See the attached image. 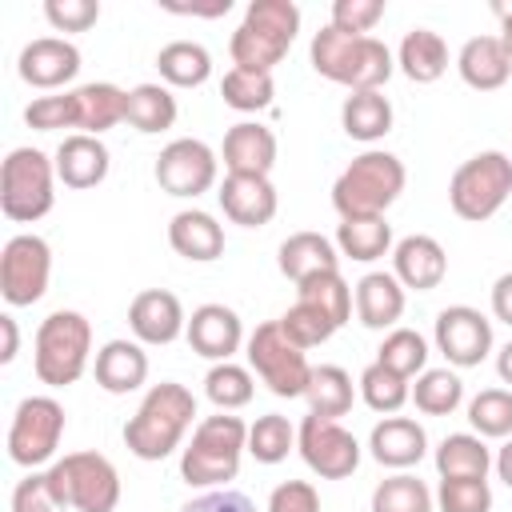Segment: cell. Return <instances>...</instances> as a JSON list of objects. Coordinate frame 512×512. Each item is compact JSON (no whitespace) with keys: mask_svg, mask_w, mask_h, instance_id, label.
Instances as JSON below:
<instances>
[{"mask_svg":"<svg viewBox=\"0 0 512 512\" xmlns=\"http://www.w3.org/2000/svg\"><path fill=\"white\" fill-rule=\"evenodd\" d=\"M192 416H196V396L176 380H160L144 392L140 408L128 416L124 444L136 460H164L180 448L184 432L192 428Z\"/></svg>","mask_w":512,"mask_h":512,"instance_id":"1","label":"cell"},{"mask_svg":"<svg viewBox=\"0 0 512 512\" xmlns=\"http://www.w3.org/2000/svg\"><path fill=\"white\" fill-rule=\"evenodd\" d=\"M312 68L332 80V84H344L348 92H380L396 68L392 52L384 40L376 36H348L332 24H324L316 36H312Z\"/></svg>","mask_w":512,"mask_h":512,"instance_id":"2","label":"cell"},{"mask_svg":"<svg viewBox=\"0 0 512 512\" xmlns=\"http://www.w3.org/2000/svg\"><path fill=\"white\" fill-rule=\"evenodd\" d=\"M296 32H300V8L292 0H252L244 8L240 28L228 40L232 68L272 72L288 56Z\"/></svg>","mask_w":512,"mask_h":512,"instance_id":"3","label":"cell"},{"mask_svg":"<svg viewBox=\"0 0 512 512\" xmlns=\"http://www.w3.org/2000/svg\"><path fill=\"white\" fill-rule=\"evenodd\" d=\"M404 164L392 152L368 148L360 152L332 184V208L340 212V220H356V216H384L400 192H404Z\"/></svg>","mask_w":512,"mask_h":512,"instance_id":"4","label":"cell"},{"mask_svg":"<svg viewBox=\"0 0 512 512\" xmlns=\"http://www.w3.org/2000/svg\"><path fill=\"white\" fill-rule=\"evenodd\" d=\"M248 452V424L240 416H204L180 452V476L192 488H216L236 480L240 456Z\"/></svg>","mask_w":512,"mask_h":512,"instance_id":"5","label":"cell"},{"mask_svg":"<svg viewBox=\"0 0 512 512\" xmlns=\"http://www.w3.org/2000/svg\"><path fill=\"white\" fill-rule=\"evenodd\" d=\"M88 356H92V324L80 312L60 308L40 320L36 352H32V368H36L40 384H48V388L76 384L88 368Z\"/></svg>","mask_w":512,"mask_h":512,"instance_id":"6","label":"cell"},{"mask_svg":"<svg viewBox=\"0 0 512 512\" xmlns=\"http://www.w3.org/2000/svg\"><path fill=\"white\" fill-rule=\"evenodd\" d=\"M56 164L40 148H12L0 168V212L16 224H32L56 204Z\"/></svg>","mask_w":512,"mask_h":512,"instance_id":"7","label":"cell"},{"mask_svg":"<svg viewBox=\"0 0 512 512\" xmlns=\"http://www.w3.org/2000/svg\"><path fill=\"white\" fill-rule=\"evenodd\" d=\"M48 484L76 512H116L120 504V472L100 452H68L48 468Z\"/></svg>","mask_w":512,"mask_h":512,"instance_id":"8","label":"cell"},{"mask_svg":"<svg viewBox=\"0 0 512 512\" xmlns=\"http://www.w3.org/2000/svg\"><path fill=\"white\" fill-rule=\"evenodd\" d=\"M512 196V160L504 152H476L448 180V204L460 220H488Z\"/></svg>","mask_w":512,"mask_h":512,"instance_id":"9","label":"cell"},{"mask_svg":"<svg viewBox=\"0 0 512 512\" xmlns=\"http://www.w3.org/2000/svg\"><path fill=\"white\" fill-rule=\"evenodd\" d=\"M248 364H252V372L268 384V392H272V396H284V400L304 396L308 376H312V364H308L304 348H296V344L284 336L280 320H268V324H260V328L248 336Z\"/></svg>","mask_w":512,"mask_h":512,"instance_id":"10","label":"cell"},{"mask_svg":"<svg viewBox=\"0 0 512 512\" xmlns=\"http://www.w3.org/2000/svg\"><path fill=\"white\" fill-rule=\"evenodd\" d=\"M64 436V408L56 396H24L8 424V456L20 468H40L56 456Z\"/></svg>","mask_w":512,"mask_h":512,"instance_id":"11","label":"cell"},{"mask_svg":"<svg viewBox=\"0 0 512 512\" xmlns=\"http://www.w3.org/2000/svg\"><path fill=\"white\" fill-rule=\"evenodd\" d=\"M52 280V248L36 232H20L0 252V296L12 308H28L48 292Z\"/></svg>","mask_w":512,"mask_h":512,"instance_id":"12","label":"cell"},{"mask_svg":"<svg viewBox=\"0 0 512 512\" xmlns=\"http://www.w3.org/2000/svg\"><path fill=\"white\" fill-rule=\"evenodd\" d=\"M296 448L304 464L324 480H344L360 468V440L340 420H324L308 412L296 428Z\"/></svg>","mask_w":512,"mask_h":512,"instance_id":"13","label":"cell"},{"mask_svg":"<svg viewBox=\"0 0 512 512\" xmlns=\"http://www.w3.org/2000/svg\"><path fill=\"white\" fill-rule=\"evenodd\" d=\"M216 152L204 144V140H192V136H180L172 144L160 148L156 156V184L168 192V196H200L216 184Z\"/></svg>","mask_w":512,"mask_h":512,"instance_id":"14","label":"cell"},{"mask_svg":"<svg viewBox=\"0 0 512 512\" xmlns=\"http://www.w3.org/2000/svg\"><path fill=\"white\" fill-rule=\"evenodd\" d=\"M436 348L456 368H476L492 352V320L468 304H452L436 316Z\"/></svg>","mask_w":512,"mask_h":512,"instance_id":"15","label":"cell"},{"mask_svg":"<svg viewBox=\"0 0 512 512\" xmlns=\"http://www.w3.org/2000/svg\"><path fill=\"white\" fill-rule=\"evenodd\" d=\"M16 72L24 84L40 88V92H52V88H64L68 80H76L80 72V48L64 36H40V40H28L20 48V60H16Z\"/></svg>","mask_w":512,"mask_h":512,"instance_id":"16","label":"cell"},{"mask_svg":"<svg viewBox=\"0 0 512 512\" xmlns=\"http://www.w3.org/2000/svg\"><path fill=\"white\" fill-rule=\"evenodd\" d=\"M128 328L140 344H172L188 328V316H184V304L176 292L144 288L128 304Z\"/></svg>","mask_w":512,"mask_h":512,"instance_id":"17","label":"cell"},{"mask_svg":"<svg viewBox=\"0 0 512 512\" xmlns=\"http://www.w3.org/2000/svg\"><path fill=\"white\" fill-rule=\"evenodd\" d=\"M184 336H188V348H192L196 356L224 364V360H232V352H240V344H244V324H240V316H236L228 304H200V308L188 316Z\"/></svg>","mask_w":512,"mask_h":512,"instance_id":"18","label":"cell"},{"mask_svg":"<svg viewBox=\"0 0 512 512\" xmlns=\"http://www.w3.org/2000/svg\"><path fill=\"white\" fill-rule=\"evenodd\" d=\"M52 164H56V180H60L64 188L84 192V188L104 184V176H108V168H112V156H108V148H104L100 136L72 132V136L60 140Z\"/></svg>","mask_w":512,"mask_h":512,"instance_id":"19","label":"cell"},{"mask_svg":"<svg viewBox=\"0 0 512 512\" xmlns=\"http://www.w3.org/2000/svg\"><path fill=\"white\" fill-rule=\"evenodd\" d=\"M216 196H220L224 216L232 224H240V228H264L280 208L276 188H272L268 176H236V172H228Z\"/></svg>","mask_w":512,"mask_h":512,"instance_id":"20","label":"cell"},{"mask_svg":"<svg viewBox=\"0 0 512 512\" xmlns=\"http://www.w3.org/2000/svg\"><path fill=\"white\" fill-rule=\"evenodd\" d=\"M392 276L404 284V288H416V292H432L440 288V280L448 276V256L440 248V240L416 232V236H404L396 248H392Z\"/></svg>","mask_w":512,"mask_h":512,"instance_id":"21","label":"cell"},{"mask_svg":"<svg viewBox=\"0 0 512 512\" xmlns=\"http://www.w3.org/2000/svg\"><path fill=\"white\" fill-rule=\"evenodd\" d=\"M224 168L236 176H268L276 164V136L256 120H240L224 132Z\"/></svg>","mask_w":512,"mask_h":512,"instance_id":"22","label":"cell"},{"mask_svg":"<svg viewBox=\"0 0 512 512\" xmlns=\"http://www.w3.org/2000/svg\"><path fill=\"white\" fill-rule=\"evenodd\" d=\"M368 452H372L376 464L404 472V468H412V464L424 460L428 436H424V428L412 416H384L372 428V436H368Z\"/></svg>","mask_w":512,"mask_h":512,"instance_id":"23","label":"cell"},{"mask_svg":"<svg viewBox=\"0 0 512 512\" xmlns=\"http://www.w3.org/2000/svg\"><path fill=\"white\" fill-rule=\"evenodd\" d=\"M92 372L108 396H128L148 380V352L140 348V340H108L96 352Z\"/></svg>","mask_w":512,"mask_h":512,"instance_id":"24","label":"cell"},{"mask_svg":"<svg viewBox=\"0 0 512 512\" xmlns=\"http://www.w3.org/2000/svg\"><path fill=\"white\" fill-rule=\"evenodd\" d=\"M168 244L176 256H184L192 264H208V260L224 256V224H216V216H208L200 208H184L168 224Z\"/></svg>","mask_w":512,"mask_h":512,"instance_id":"25","label":"cell"},{"mask_svg":"<svg viewBox=\"0 0 512 512\" xmlns=\"http://www.w3.org/2000/svg\"><path fill=\"white\" fill-rule=\"evenodd\" d=\"M456 68H460V80L476 92H496L508 84L512 76V60L500 44V36H472L460 56H456Z\"/></svg>","mask_w":512,"mask_h":512,"instance_id":"26","label":"cell"},{"mask_svg":"<svg viewBox=\"0 0 512 512\" xmlns=\"http://www.w3.org/2000/svg\"><path fill=\"white\" fill-rule=\"evenodd\" d=\"M280 272L292 280V284H304L320 272H340V256H336V244L320 232H292L284 244H280V256H276Z\"/></svg>","mask_w":512,"mask_h":512,"instance_id":"27","label":"cell"},{"mask_svg":"<svg viewBox=\"0 0 512 512\" xmlns=\"http://www.w3.org/2000/svg\"><path fill=\"white\" fill-rule=\"evenodd\" d=\"M356 316L364 328H392L404 316V284L392 272H368L356 284Z\"/></svg>","mask_w":512,"mask_h":512,"instance_id":"28","label":"cell"},{"mask_svg":"<svg viewBox=\"0 0 512 512\" xmlns=\"http://www.w3.org/2000/svg\"><path fill=\"white\" fill-rule=\"evenodd\" d=\"M72 104H76V128L84 136H100V132L116 128L124 120L128 92L108 84V80H92V84L72 88Z\"/></svg>","mask_w":512,"mask_h":512,"instance_id":"29","label":"cell"},{"mask_svg":"<svg viewBox=\"0 0 512 512\" xmlns=\"http://www.w3.org/2000/svg\"><path fill=\"white\" fill-rule=\"evenodd\" d=\"M396 64H400V72H404L412 84H436V80L448 72V44H444V36L432 32V28H412V32H404V40H400Z\"/></svg>","mask_w":512,"mask_h":512,"instance_id":"30","label":"cell"},{"mask_svg":"<svg viewBox=\"0 0 512 512\" xmlns=\"http://www.w3.org/2000/svg\"><path fill=\"white\" fill-rule=\"evenodd\" d=\"M488 468H492V452L476 432H452L436 448L440 480H488Z\"/></svg>","mask_w":512,"mask_h":512,"instance_id":"31","label":"cell"},{"mask_svg":"<svg viewBox=\"0 0 512 512\" xmlns=\"http://www.w3.org/2000/svg\"><path fill=\"white\" fill-rule=\"evenodd\" d=\"M340 124L352 140L372 144L392 132V100L384 92H348L340 108Z\"/></svg>","mask_w":512,"mask_h":512,"instance_id":"32","label":"cell"},{"mask_svg":"<svg viewBox=\"0 0 512 512\" xmlns=\"http://www.w3.org/2000/svg\"><path fill=\"white\" fill-rule=\"evenodd\" d=\"M304 400H308V412H312V416L340 420V416L352 412V400H356L352 376H348L340 364H320V368H312V376H308Z\"/></svg>","mask_w":512,"mask_h":512,"instance_id":"33","label":"cell"},{"mask_svg":"<svg viewBox=\"0 0 512 512\" xmlns=\"http://www.w3.org/2000/svg\"><path fill=\"white\" fill-rule=\"evenodd\" d=\"M176 96L164 88V84H136L128 88V104H124V120L144 132V136H156V132H168L176 124Z\"/></svg>","mask_w":512,"mask_h":512,"instance_id":"34","label":"cell"},{"mask_svg":"<svg viewBox=\"0 0 512 512\" xmlns=\"http://www.w3.org/2000/svg\"><path fill=\"white\" fill-rule=\"evenodd\" d=\"M336 248L348 260L372 264L392 248V224L384 216H356V220H340L336 224Z\"/></svg>","mask_w":512,"mask_h":512,"instance_id":"35","label":"cell"},{"mask_svg":"<svg viewBox=\"0 0 512 512\" xmlns=\"http://www.w3.org/2000/svg\"><path fill=\"white\" fill-rule=\"evenodd\" d=\"M156 68H160L164 84H172V88H200L212 76V56L196 40H172L160 48Z\"/></svg>","mask_w":512,"mask_h":512,"instance_id":"36","label":"cell"},{"mask_svg":"<svg viewBox=\"0 0 512 512\" xmlns=\"http://www.w3.org/2000/svg\"><path fill=\"white\" fill-rule=\"evenodd\" d=\"M460 400H464V384L452 368H424L412 384V404L424 416H448L460 408Z\"/></svg>","mask_w":512,"mask_h":512,"instance_id":"37","label":"cell"},{"mask_svg":"<svg viewBox=\"0 0 512 512\" xmlns=\"http://www.w3.org/2000/svg\"><path fill=\"white\" fill-rule=\"evenodd\" d=\"M296 300H304V304H312V308H320L336 328L352 316V304H356V292L348 288V280L340 276V272H320V276H312V280H304V284H296Z\"/></svg>","mask_w":512,"mask_h":512,"instance_id":"38","label":"cell"},{"mask_svg":"<svg viewBox=\"0 0 512 512\" xmlns=\"http://www.w3.org/2000/svg\"><path fill=\"white\" fill-rule=\"evenodd\" d=\"M372 512H436V496L424 480L396 472L372 488Z\"/></svg>","mask_w":512,"mask_h":512,"instance_id":"39","label":"cell"},{"mask_svg":"<svg viewBox=\"0 0 512 512\" xmlns=\"http://www.w3.org/2000/svg\"><path fill=\"white\" fill-rule=\"evenodd\" d=\"M220 96L228 108L236 112H260L272 104L276 96V80L272 72H248V68H228L220 80Z\"/></svg>","mask_w":512,"mask_h":512,"instance_id":"40","label":"cell"},{"mask_svg":"<svg viewBox=\"0 0 512 512\" xmlns=\"http://www.w3.org/2000/svg\"><path fill=\"white\" fill-rule=\"evenodd\" d=\"M360 396H364V404H368L372 412L392 416V412H400V408L412 400V388H408V380H404L400 372H392V368H384L380 360H372V364L360 372Z\"/></svg>","mask_w":512,"mask_h":512,"instance_id":"41","label":"cell"},{"mask_svg":"<svg viewBox=\"0 0 512 512\" xmlns=\"http://www.w3.org/2000/svg\"><path fill=\"white\" fill-rule=\"evenodd\" d=\"M468 424L476 436L508 440L512 436V388H484L468 400Z\"/></svg>","mask_w":512,"mask_h":512,"instance_id":"42","label":"cell"},{"mask_svg":"<svg viewBox=\"0 0 512 512\" xmlns=\"http://www.w3.org/2000/svg\"><path fill=\"white\" fill-rule=\"evenodd\" d=\"M204 392H208V400H212L220 412H236V408H244V404L252 400L256 380H252L248 368L224 360V364H212V368H208V376H204Z\"/></svg>","mask_w":512,"mask_h":512,"instance_id":"43","label":"cell"},{"mask_svg":"<svg viewBox=\"0 0 512 512\" xmlns=\"http://www.w3.org/2000/svg\"><path fill=\"white\" fill-rule=\"evenodd\" d=\"M292 448H296V428L288 424V416L268 412V416H256V424H248V452L260 464H280L288 460Z\"/></svg>","mask_w":512,"mask_h":512,"instance_id":"44","label":"cell"},{"mask_svg":"<svg viewBox=\"0 0 512 512\" xmlns=\"http://www.w3.org/2000/svg\"><path fill=\"white\" fill-rule=\"evenodd\" d=\"M376 360H380L384 368L400 372L404 380H412V376H420L424 364H428V344H424V336H420L416 328H392V332L384 336V344L376 348Z\"/></svg>","mask_w":512,"mask_h":512,"instance_id":"45","label":"cell"},{"mask_svg":"<svg viewBox=\"0 0 512 512\" xmlns=\"http://www.w3.org/2000/svg\"><path fill=\"white\" fill-rule=\"evenodd\" d=\"M280 328H284V336L296 344V348H316V344H324V340H332V332H336V324L320 312V308H312V304H304V300H296L284 316H280Z\"/></svg>","mask_w":512,"mask_h":512,"instance_id":"46","label":"cell"},{"mask_svg":"<svg viewBox=\"0 0 512 512\" xmlns=\"http://www.w3.org/2000/svg\"><path fill=\"white\" fill-rule=\"evenodd\" d=\"M436 508L440 512H492V488L488 480H440Z\"/></svg>","mask_w":512,"mask_h":512,"instance_id":"47","label":"cell"},{"mask_svg":"<svg viewBox=\"0 0 512 512\" xmlns=\"http://www.w3.org/2000/svg\"><path fill=\"white\" fill-rule=\"evenodd\" d=\"M24 124L36 128V132L76 128V104H72V92H60V96H36V100L24 108Z\"/></svg>","mask_w":512,"mask_h":512,"instance_id":"48","label":"cell"},{"mask_svg":"<svg viewBox=\"0 0 512 512\" xmlns=\"http://www.w3.org/2000/svg\"><path fill=\"white\" fill-rule=\"evenodd\" d=\"M380 20H384V0H336L328 24L348 36H368Z\"/></svg>","mask_w":512,"mask_h":512,"instance_id":"49","label":"cell"},{"mask_svg":"<svg viewBox=\"0 0 512 512\" xmlns=\"http://www.w3.org/2000/svg\"><path fill=\"white\" fill-rule=\"evenodd\" d=\"M44 20L56 32H88L100 20L96 0H44Z\"/></svg>","mask_w":512,"mask_h":512,"instance_id":"50","label":"cell"},{"mask_svg":"<svg viewBox=\"0 0 512 512\" xmlns=\"http://www.w3.org/2000/svg\"><path fill=\"white\" fill-rule=\"evenodd\" d=\"M12 512H64L60 496L48 484V472H28L12 488Z\"/></svg>","mask_w":512,"mask_h":512,"instance_id":"51","label":"cell"},{"mask_svg":"<svg viewBox=\"0 0 512 512\" xmlns=\"http://www.w3.org/2000/svg\"><path fill=\"white\" fill-rule=\"evenodd\" d=\"M268 512H320V496L308 480H284L272 488Z\"/></svg>","mask_w":512,"mask_h":512,"instance_id":"52","label":"cell"},{"mask_svg":"<svg viewBox=\"0 0 512 512\" xmlns=\"http://www.w3.org/2000/svg\"><path fill=\"white\" fill-rule=\"evenodd\" d=\"M180 512H256V504L236 488H208V492L192 496Z\"/></svg>","mask_w":512,"mask_h":512,"instance_id":"53","label":"cell"},{"mask_svg":"<svg viewBox=\"0 0 512 512\" xmlns=\"http://www.w3.org/2000/svg\"><path fill=\"white\" fill-rule=\"evenodd\" d=\"M492 316L512 328V272H504V276L492 284Z\"/></svg>","mask_w":512,"mask_h":512,"instance_id":"54","label":"cell"},{"mask_svg":"<svg viewBox=\"0 0 512 512\" xmlns=\"http://www.w3.org/2000/svg\"><path fill=\"white\" fill-rule=\"evenodd\" d=\"M164 8L168 12H176V16H228V8H232V0H212V4H172V0H164Z\"/></svg>","mask_w":512,"mask_h":512,"instance_id":"55","label":"cell"},{"mask_svg":"<svg viewBox=\"0 0 512 512\" xmlns=\"http://www.w3.org/2000/svg\"><path fill=\"white\" fill-rule=\"evenodd\" d=\"M0 332H4V348H0V364H12L20 352V328L12 316H0Z\"/></svg>","mask_w":512,"mask_h":512,"instance_id":"56","label":"cell"},{"mask_svg":"<svg viewBox=\"0 0 512 512\" xmlns=\"http://www.w3.org/2000/svg\"><path fill=\"white\" fill-rule=\"evenodd\" d=\"M492 12L500 16V44H504V52L512 60V0H496Z\"/></svg>","mask_w":512,"mask_h":512,"instance_id":"57","label":"cell"},{"mask_svg":"<svg viewBox=\"0 0 512 512\" xmlns=\"http://www.w3.org/2000/svg\"><path fill=\"white\" fill-rule=\"evenodd\" d=\"M492 464H496V476H500V480L512 488V436L500 444V452L492 456Z\"/></svg>","mask_w":512,"mask_h":512,"instance_id":"58","label":"cell"},{"mask_svg":"<svg viewBox=\"0 0 512 512\" xmlns=\"http://www.w3.org/2000/svg\"><path fill=\"white\" fill-rule=\"evenodd\" d=\"M496 372H500V380H504V384H512V340L496 352Z\"/></svg>","mask_w":512,"mask_h":512,"instance_id":"59","label":"cell"}]
</instances>
